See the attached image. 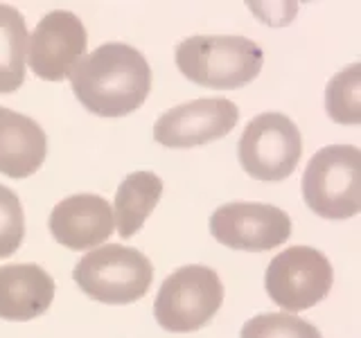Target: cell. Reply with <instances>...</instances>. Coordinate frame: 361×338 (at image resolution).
<instances>
[{
	"mask_svg": "<svg viewBox=\"0 0 361 338\" xmlns=\"http://www.w3.org/2000/svg\"><path fill=\"white\" fill-rule=\"evenodd\" d=\"M71 86L86 111L99 118H124L149 97L152 68L131 45L104 43L75 65Z\"/></svg>",
	"mask_w": 361,
	"mask_h": 338,
	"instance_id": "6da1fadb",
	"label": "cell"
},
{
	"mask_svg": "<svg viewBox=\"0 0 361 338\" xmlns=\"http://www.w3.org/2000/svg\"><path fill=\"white\" fill-rule=\"evenodd\" d=\"M176 68L190 82L206 88H242L259 75L264 63L262 48L246 37L199 34L176 45Z\"/></svg>",
	"mask_w": 361,
	"mask_h": 338,
	"instance_id": "7a4b0ae2",
	"label": "cell"
},
{
	"mask_svg": "<svg viewBox=\"0 0 361 338\" xmlns=\"http://www.w3.org/2000/svg\"><path fill=\"white\" fill-rule=\"evenodd\" d=\"M77 287L86 296L106 304H129L140 300L154 280V266L135 248L109 244L93 248L73 270Z\"/></svg>",
	"mask_w": 361,
	"mask_h": 338,
	"instance_id": "3957f363",
	"label": "cell"
},
{
	"mask_svg": "<svg viewBox=\"0 0 361 338\" xmlns=\"http://www.w3.org/2000/svg\"><path fill=\"white\" fill-rule=\"evenodd\" d=\"M359 161L355 144H330L316 151L302 176V199L325 219H353L359 214Z\"/></svg>",
	"mask_w": 361,
	"mask_h": 338,
	"instance_id": "277c9868",
	"label": "cell"
},
{
	"mask_svg": "<svg viewBox=\"0 0 361 338\" xmlns=\"http://www.w3.org/2000/svg\"><path fill=\"white\" fill-rule=\"evenodd\" d=\"M224 302V284L208 266H180L169 275L154 300V315L167 332L185 334L206 327Z\"/></svg>",
	"mask_w": 361,
	"mask_h": 338,
	"instance_id": "5b68a950",
	"label": "cell"
},
{
	"mask_svg": "<svg viewBox=\"0 0 361 338\" xmlns=\"http://www.w3.org/2000/svg\"><path fill=\"white\" fill-rule=\"evenodd\" d=\"M302 138L298 127L282 113H262L246 124L237 156L248 176L278 183L298 167Z\"/></svg>",
	"mask_w": 361,
	"mask_h": 338,
	"instance_id": "8992f818",
	"label": "cell"
},
{
	"mask_svg": "<svg viewBox=\"0 0 361 338\" xmlns=\"http://www.w3.org/2000/svg\"><path fill=\"white\" fill-rule=\"evenodd\" d=\"M332 264L312 246H291L271 259L264 275L269 298L287 313L312 309L332 289Z\"/></svg>",
	"mask_w": 361,
	"mask_h": 338,
	"instance_id": "52a82bcc",
	"label": "cell"
},
{
	"mask_svg": "<svg viewBox=\"0 0 361 338\" xmlns=\"http://www.w3.org/2000/svg\"><path fill=\"white\" fill-rule=\"evenodd\" d=\"M210 232L219 244L235 251H271L291 234V219L285 210L269 203L233 201L210 217Z\"/></svg>",
	"mask_w": 361,
	"mask_h": 338,
	"instance_id": "ba28073f",
	"label": "cell"
},
{
	"mask_svg": "<svg viewBox=\"0 0 361 338\" xmlns=\"http://www.w3.org/2000/svg\"><path fill=\"white\" fill-rule=\"evenodd\" d=\"M88 34L84 23L73 11L56 9L45 14L27 45L32 73L45 82H63L84 59Z\"/></svg>",
	"mask_w": 361,
	"mask_h": 338,
	"instance_id": "9c48e42d",
	"label": "cell"
},
{
	"mask_svg": "<svg viewBox=\"0 0 361 338\" xmlns=\"http://www.w3.org/2000/svg\"><path fill=\"white\" fill-rule=\"evenodd\" d=\"M237 120H240V108L231 99H192L169 108L156 120L154 138L169 149H190L228 135Z\"/></svg>",
	"mask_w": 361,
	"mask_h": 338,
	"instance_id": "30bf717a",
	"label": "cell"
},
{
	"mask_svg": "<svg viewBox=\"0 0 361 338\" xmlns=\"http://www.w3.org/2000/svg\"><path fill=\"white\" fill-rule=\"evenodd\" d=\"M50 232L73 251L97 248L113 234V208L97 194H73L50 212Z\"/></svg>",
	"mask_w": 361,
	"mask_h": 338,
	"instance_id": "8fae6325",
	"label": "cell"
},
{
	"mask_svg": "<svg viewBox=\"0 0 361 338\" xmlns=\"http://www.w3.org/2000/svg\"><path fill=\"white\" fill-rule=\"evenodd\" d=\"M54 280L37 264L0 266V318L32 320L50 309Z\"/></svg>",
	"mask_w": 361,
	"mask_h": 338,
	"instance_id": "7c38bea8",
	"label": "cell"
},
{
	"mask_svg": "<svg viewBox=\"0 0 361 338\" xmlns=\"http://www.w3.org/2000/svg\"><path fill=\"white\" fill-rule=\"evenodd\" d=\"M45 154L48 138L39 122L0 106V174L27 178L41 169Z\"/></svg>",
	"mask_w": 361,
	"mask_h": 338,
	"instance_id": "4fadbf2b",
	"label": "cell"
},
{
	"mask_svg": "<svg viewBox=\"0 0 361 338\" xmlns=\"http://www.w3.org/2000/svg\"><path fill=\"white\" fill-rule=\"evenodd\" d=\"M163 196V180L154 172H133L122 180L116 192L113 214L122 239H129L142 228Z\"/></svg>",
	"mask_w": 361,
	"mask_h": 338,
	"instance_id": "5bb4252c",
	"label": "cell"
},
{
	"mask_svg": "<svg viewBox=\"0 0 361 338\" xmlns=\"http://www.w3.org/2000/svg\"><path fill=\"white\" fill-rule=\"evenodd\" d=\"M27 25L18 9L0 5V93H14L25 82Z\"/></svg>",
	"mask_w": 361,
	"mask_h": 338,
	"instance_id": "9a60e30c",
	"label": "cell"
},
{
	"mask_svg": "<svg viewBox=\"0 0 361 338\" xmlns=\"http://www.w3.org/2000/svg\"><path fill=\"white\" fill-rule=\"evenodd\" d=\"M327 115L338 124L361 122V65L353 63L336 73L325 88Z\"/></svg>",
	"mask_w": 361,
	"mask_h": 338,
	"instance_id": "2e32d148",
	"label": "cell"
},
{
	"mask_svg": "<svg viewBox=\"0 0 361 338\" xmlns=\"http://www.w3.org/2000/svg\"><path fill=\"white\" fill-rule=\"evenodd\" d=\"M240 338H323L321 332L298 315L280 311V313H259L246 320Z\"/></svg>",
	"mask_w": 361,
	"mask_h": 338,
	"instance_id": "e0dca14e",
	"label": "cell"
},
{
	"mask_svg": "<svg viewBox=\"0 0 361 338\" xmlns=\"http://www.w3.org/2000/svg\"><path fill=\"white\" fill-rule=\"evenodd\" d=\"M25 237V214L18 194L0 185V259L14 255Z\"/></svg>",
	"mask_w": 361,
	"mask_h": 338,
	"instance_id": "ac0fdd59",
	"label": "cell"
}]
</instances>
